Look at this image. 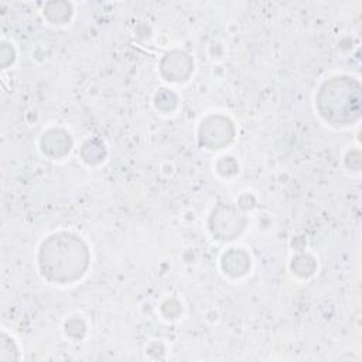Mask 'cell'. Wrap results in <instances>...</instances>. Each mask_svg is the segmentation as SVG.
Instances as JSON below:
<instances>
[{"label":"cell","mask_w":362,"mask_h":362,"mask_svg":"<svg viewBox=\"0 0 362 362\" xmlns=\"http://www.w3.org/2000/svg\"><path fill=\"white\" fill-rule=\"evenodd\" d=\"M86 263L88 252L85 245L69 233L54 235L41 246L40 267L49 280H74L83 273Z\"/></svg>","instance_id":"cell-1"},{"label":"cell","mask_w":362,"mask_h":362,"mask_svg":"<svg viewBox=\"0 0 362 362\" xmlns=\"http://www.w3.org/2000/svg\"><path fill=\"white\" fill-rule=\"evenodd\" d=\"M199 133H201L202 141L206 144L211 141L215 133L221 134L225 140L229 141L232 139V126H230V122L226 119L211 117L205 123H202Z\"/></svg>","instance_id":"cell-2"}]
</instances>
